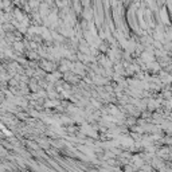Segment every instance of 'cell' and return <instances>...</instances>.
<instances>
[{
	"label": "cell",
	"instance_id": "cell-1",
	"mask_svg": "<svg viewBox=\"0 0 172 172\" xmlns=\"http://www.w3.org/2000/svg\"><path fill=\"white\" fill-rule=\"evenodd\" d=\"M92 16H93V12L90 10H85L83 12V18L86 19V20H92Z\"/></svg>",
	"mask_w": 172,
	"mask_h": 172
},
{
	"label": "cell",
	"instance_id": "cell-2",
	"mask_svg": "<svg viewBox=\"0 0 172 172\" xmlns=\"http://www.w3.org/2000/svg\"><path fill=\"white\" fill-rule=\"evenodd\" d=\"M14 47L18 50V51H22L23 47H24V45H23L22 42H14Z\"/></svg>",
	"mask_w": 172,
	"mask_h": 172
},
{
	"label": "cell",
	"instance_id": "cell-3",
	"mask_svg": "<svg viewBox=\"0 0 172 172\" xmlns=\"http://www.w3.org/2000/svg\"><path fill=\"white\" fill-rule=\"evenodd\" d=\"M45 3H47V4H53V0H45Z\"/></svg>",
	"mask_w": 172,
	"mask_h": 172
}]
</instances>
